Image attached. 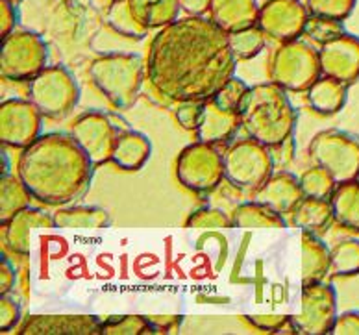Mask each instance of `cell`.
Listing matches in <instances>:
<instances>
[{"label": "cell", "instance_id": "obj_1", "mask_svg": "<svg viewBox=\"0 0 359 335\" xmlns=\"http://www.w3.org/2000/svg\"><path fill=\"white\" fill-rule=\"evenodd\" d=\"M230 34L213 19L185 15L159 28L147 56V80L172 102L208 100L236 74Z\"/></svg>", "mask_w": 359, "mask_h": 335}, {"label": "cell", "instance_id": "obj_2", "mask_svg": "<svg viewBox=\"0 0 359 335\" xmlns=\"http://www.w3.org/2000/svg\"><path fill=\"white\" fill-rule=\"evenodd\" d=\"M93 163L72 135H39L22 149L17 163L19 178L32 196L45 206H67L88 193Z\"/></svg>", "mask_w": 359, "mask_h": 335}, {"label": "cell", "instance_id": "obj_3", "mask_svg": "<svg viewBox=\"0 0 359 335\" xmlns=\"http://www.w3.org/2000/svg\"><path fill=\"white\" fill-rule=\"evenodd\" d=\"M239 115L241 128L248 137L269 149L282 146L291 139L297 126V109L289 100L287 91L274 82L252 86L245 95Z\"/></svg>", "mask_w": 359, "mask_h": 335}, {"label": "cell", "instance_id": "obj_4", "mask_svg": "<svg viewBox=\"0 0 359 335\" xmlns=\"http://www.w3.org/2000/svg\"><path fill=\"white\" fill-rule=\"evenodd\" d=\"M89 78L115 108L128 109L139 98L147 80V60L126 52L104 54L91 63Z\"/></svg>", "mask_w": 359, "mask_h": 335}, {"label": "cell", "instance_id": "obj_5", "mask_svg": "<svg viewBox=\"0 0 359 335\" xmlns=\"http://www.w3.org/2000/svg\"><path fill=\"white\" fill-rule=\"evenodd\" d=\"M28 98L36 104L43 117L60 121L76 108L80 88L67 67L46 65L28 82Z\"/></svg>", "mask_w": 359, "mask_h": 335}, {"label": "cell", "instance_id": "obj_6", "mask_svg": "<svg viewBox=\"0 0 359 335\" xmlns=\"http://www.w3.org/2000/svg\"><path fill=\"white\" fill-rule=\"evenodd\" d=\"M323 74L318 50L300 39L282 43L272 54L271 80L291 93L308 91Z\"/></svg>", "mask_w": 359, "mask_h": 335}, {"label": "cell", "instance_id": "obj_7", "mask_svg": "<svg viewBox=\"0 0 359 335\" xmlns=\"http://www.w3.org/2000/svg\"><path fill=\"white\" fill-rule=\"evenodd\" d=\"M272 169L271 149L252 137L237 139L224 152V180L241 191H257L272 176Z\"/></svg>", "mask_w": 359, "mask_h": 335}, {"label": "cell", "instance_id": "obj_8", "mask_svg": "<svg viewBox=\"0 0 359 335\" xmlns=\"http://www.w3.org/2000/svg\"><path fill=\"white\" fill-rule=\"evenodd\" d=\"M46 60L48 48L36 32L17 30L2 39L0 74L4 80L30 82L46 67Z\"/></svg>", "mask_w": 359, "mask_h": 335}, {"label": "cell", "instance_id": "obj_9", "mask_svg": "<svg viewBox=\"0 0 359 335\" xmlns=\"http://www.w3.org/2000/svg\"><path fill=\"white\" fill-rule=\"evenodd\" d=\"M124 130H130V126L118 115L86 111L74 119L71 135L86 152L93 167H100L111 161L115 143Z\"/></svg>", "mask_w": 359, "mask_h": 335}, {"label": "cell", "instance_id": "obj_10", "mask_svg": "<svg viewBox=\"0 0 359 335\" xmlns=\"http://www.w3.org/2000/svg\"><path fill=\"white\" fill-rule=\"evenodd\" d=\"M309 158L337 184L359 178V137L343 130H323L309 143Z\"/></svg>", "mask_w": 359, "mask_h": 335}, {"label": "cell", "instance_id": "obj_11", "mask_svg": "<svg viewBox=\"0 0 359 335\" xmlns=\"http://www.w3.org/2000/svg\"><path fill=\"white\" fill-rule=\"evenodd\" d=\"M176 178L193 193L213 191L224 180V154L215 144L202 141L187 144L176 160Z\"/></svg>", "mask_w": 359, "mask_h": 335}, {"label": "cell", "instance_id": "obj_12", "mask_svg": "<svg viewBox=\"0 0 359 335\" xmlns=\"http://www.w3.org/2000/svg\"><path fill=\"white\" fill-rule=\"evenodd\" d=\"M337 320V293L330 284H302L300 311L292 317L298 335H328Z\"/></svg>", "mask_w": 359, "mask_h": 335}, {"label": "cell", "instance_id": "obj_13", "mask_svg": "<svg viewBox=\"0 0 359 335\" xmlns=\"http://www.w3.org/2000/svg\"><path fill=\"white\" fill-rule=\"evenodd\" d=\"M43 115L36 104L10 98L0 106V141L10 149H26L41 135Z\"/></svg>", "mask_w": 359, "mask_h": 335}, {"label": "cell", "instance_id": "obj_14", "mask_svg": "<svg viewBox=\"0 0 359 335\" xmlns=\"http://www.w3.org/2000/svg\"><path fill=\"white\" fill-rule=\"evenodd\" d=\"M309 11L300 0H267L259 8L257 26L280 43L292 41L304 34Z\"/></svg>", "mask_w": 359, "mask_h": 335}, {"label": "cell", "instance_id": "obj_15", "mask_svg": "<svg viewBox=\"0 0 359 335\" xmlns=\"http://www.w3.org/2000/svg\"><path fill=\"white\" fill-rule=\"evenodd\" d=\"M318 57L324 76L337 78L346 86L359 80V37L344 32L334 41L323 45Z\"/></svg>", "mask_w": 359, "mask_h": 335}, {"label": "cell", "instance_id": "obj_16", "mask_svg": "<svg viewBox=\"0 0 359 335\" xmlns=\"http://www.w3.org/2000/svg\"><path fill=\"white\" fill-rule=\"evenodd\" d=\"M97 315H30L19 328L21 335H93L100 334Z\"/></svg>", "mask_w": 359, "mask_h": 335}, {"label": "cell", "instance_id": "obj_17", "mask_svg": "<svg viewBox=\"0 0 359 335\" xmlns=\"http://www.w3.org/2000/svg\"><path fill=\"white\" fill-rule=\"evenodd\" d=\"M37 228L39 230L54 228L52 215L43 210H37V207H25L2 224V247L8 248L11 254H15L19 258H28L30 256V235Z\"/></svg>", "mask_w": 359, "mask_h": 335}, {"label": "cell", "instance_id": "obj_18", "mask_svg": "<svg viewBox=\"0 0 359 335\" xmlns=\"http://www.w3.org/2000/svg\"><path fill=\"white\" fill-rule=\"evenodd\" d=\"M239 128H241L239 111H226L213 98L204 100L201 123H198V128L195 130L196 139L217 146V144L231 139Z\"/></svg>", "mask_w": 359, "mask_h": 335}, {"label": "cell", "instance_id": "obj_19", "mask_svg": "<svg viewBox=\"0 0 359 335\" xmlns=\"http://www.w3.org/2000/svg\"><path fill=\"white\" fill-rule=\"evenodd\" d=\"M254 198L282 215L291 213L304 198L300 178L291 172H276L257 189Z\"/></svg>", "mask_w": 359, "mask_h": 335}, {"label": "cell", "instance_id": "obj_20", "mask_svg": "<svg viewBox=\"0 0 359 335\" xmlns=\"http://www.w3.org/2000/svg\"><path fill=\"white\" fill-rule=\"evenodd\" d=\"M259 8L262 6H257V0H213L210 17L222 30L230 34L248 26H256Z\"/></svg>", "mask_w": 359, "mask_h": 335}, {"label": "cell", "instance_id": "obj_21", "mask_svg": "<svg viewBox=\"0 0 359 335\" xmlns=\"http://www.w3.org/2000/svg\"><path fill=\"white\" fill-rule=\"evenodd\" d=\"M300 256H302V265H300L302 284L323 282L332 267V248L326 247L320 235L302 232Z\"/></svg>", "mask_w": 359, "mask_h": 335}, {"label": "cell", "instance_id": "obj_22", "mask_svg": "<svg viewBox=\"0 0 359 335\" xmlns=\"http://www.w3.org/2000/svg\"><path fill=\"white\" fill-rule=\"evenodd\" d=\"M348 88L337 78L332 76H318L313 82V86L306 91L309 108L313 109L315 114L324 115H335L344 108L346 97H348Z\"/></svg>", "mask_w": 359, "mask_h": 335}, {"label": "cell", "instance_id": "obj_23", "mask_svg": "<svg viewBox=\"0 0 359 335\" xmlns=\"http://www.w3.org/2000/svg\"><path fill=\"white\" fill-rule=\"evenodd\" d=\"M291 217L294 226L315 235H323L335 221L330 198H315V196H304L291 212Z\"/></svg>", "mask_w": 359, "mask_h": 335}, {"label": "cell", "instance_id": "obj_24", "mask_svg": "<svg viewBox=\"0 0 359 335\" xmlns=\"http://www.w3.org/2000/svg\"><path fill=\"white\" fill-rule=\"evenodd\" d=\"M150 152H152V144L149 137L130 128L118 135L115 149H113L111 161L118 169L139 170L149 161Z\"/></svg>", "mask_w": 359, "mask_h": 335}, {"label": "cell", "instance_id": "obj_25", "mask_svg": "<svg viewBox=\"0 0 359 335\" xmlns=\"http://www.w3.org/2000/svg\"><path fill=\"white\" fill-rule=\"evenodd\" d=\"M130 13L147 30H159L178 19L180 0H126Z\"/></svg>", "mask_w": 359, "mask_h": 335}, {"label": "cell", "instance_id": "obj_26", "mask_svg": "<svg viewBox=\"0 0 359 335\" xmlns=\"http://www.w3.org/2000/svg\"><path fill=\"white\" fill-rule=\"evenodd\" d=\"M54 228L60 230H104L109 226V213L98 206H67L60 207L52 215Z\"/></svg>", "mask_w": 359, "mask_h": 335}, {"label": "cell", "instance_id": "obj_27", "mask_svg": "<svg viewBox=\"0 0 359 335\" xmlns=\"http://www.w3.org/2000/svg\"><path fill=\"white\" fill-rule=\"evenodd\" d=\"M233 228L239 230H283L287 222L283 221L282 213L262 202H243L231 212Z\"/></svg>", "mask_w": 359, "mask_h": 335}, {"label": "cell", "instance_id": "obj_28", "mask_svg": "<svg viewBox=\"0 0 359 335\" xmlns=\"http://www.w3.org/2000/svg\"><path fill=\"white\" fill-rule=\"evenodd\" d=\"M330 202L339 226L359 233V178L337 184Z\"/></svg>", "mask_w": 359, "mask_h": 335}, {"label": "cell", "instance_id": "obj_29", "mask_svg": "<svg viewBox=\"0 0 359 335\" xmlns=\"http://www.w3.org/2000/svg\"><path fill=\"white\" fill-rule=\"evenodd\" d=\"M34 198L21 178L4 172L0 178V224H4L21 210L30 206Z\"/></svg>", "mask_w": 359, "mask_h": 335}, {"label": "cell", "instance_id": "obj_30", "mask_svg": "<svg viewBox=\"0 0 359 335\" xmlns=\"http://www.w3.org/2000/svg\"><path fill=\"white\" fill-rule=\"evenodd\" d=\"M330 273L341 278L358 276L359 274V241L343 239L332 248V267Z\"/></svg>", "mask_w": 359, "mask_h": 335}, {"label": "cell", "instance_id": "obj_31", "mask_svg": "<svg viewBox=\"0 0 359 335\" xmlns=\"http://www.w3.org/2000/svg\"><path fill=\"white\" fill-rule=\"evenodd\" d=\"M230 47L237 60H252L265 47V34L259 26H248L243 30L230 32Z\"/></svg>", "mask_w": 359, "mask_h": 335}, {"label": "cell", "instance_id": "obj_32", "mask_svg": "<svg viewBox=\"0 0 359 335\" xmlns=\"http://www.w3.org/2000/svg\"><path fill=\"white\" fill-rule=\"evenodd\" d=\"M108 22L113 30L124 37H132V39H143L149 30L143 28L130 13L126 0H111L108 10Z\"/></svg>", "mask_w": 359, "mask_h": 335}, {"label": "cell", "instance_id": "obj_33", "mask_svg": "<svg viewBox=\"0 0 359 335\" xmlns=\"http://www.w3.org/2000/svg\"><path fill=\"white\" fill-rule=\"evenodd\" d=\"M102 335H141L154 334L149 317L143 315H113L102 320L100 324Z\"/></svg>", "mask_w": 359, "mask_h": 335}, {"label": "cell", "instance_id": "obj_34", "mask_svg": "<svg viewBox=\"0 0 359 335\" xmlns=\"http://www.w3.org/2000/svg\"><path fill=\"white\" fill-rule=\"evenodd\" d=\"M304 196H315V198H330L334 193L337 182L328 170L320 165H313L300 176Z\"/></svg>", "mask_w": 359, "mask_h": 335}, {"label": "cell", "instance_id": "obj_35", "mask_svg": "<svg viewBox=\"0 0 359 335\" xmlns=\"http://www.w3.org/2000/svg\"><path fill=\"white\" fill-rule=\"evenodd\" d=\"M341 34H344L341 21L320 15H309L308 21H306V28H304V36H308L311 41L320 45V47L334 41L335 37H339Z\"/></svg>", "mask_w": 359, "mask_h": 335}, {"label": "cell", "instance_id": "obj_36", "mask_svg": "<svg viewBox=\"0 0 359 335\" xmlns=\"http://www.w3.org/2000/svg\"><path fill=\"white\" fill-rule=\"evenodd\" d=\"M185 226L193 230H226L233 226V221L228 213L219 207H201L189 215Z\"/></svg>", "mask_w": 359, "mask_h": 335}, {"label": "cell", "instance_id": "obj_37", "mask_svg": "<svg viewBox=\"0 0 359 335\" xmlns=\"http://www.w3.org/2000/svg\"><path fill=\"white\" fill-rule=\"evenodd\" d=\"M309 15L330 17L344 21L346 17L352 15L355 8V0H306Z\"/></svg>", "mask_w": 359, "mask_h": 335}, {"label": "cell", "instance_id": "obj_38", "mask_svg": "<svg viewBox=\"0 0 359 335\" xmlns=\"http://www.w3.org/2000/svg\"><path fill=\"white\" fill-rule=\"evenodd\" d=\"M248 89L250 88H248L247 83L243 82L241 78L231 76L230 80H228V82H226L224 86L217 91L213 100H215L222 109H226V111H239Z\"/></svg>", "mask_w": 359, "mask_h": 335}, {"label": "cell", "instance_id": "obj_39", "mask_svg": "<svg viewBox=\"0 0 359 335\" xmlns=\"http://www.w3.org/2000/svg\"><path fill=\"white\" fill-rule=\"evenodd\" d=\"M245 319L254 328L267 334H297L292 317L289 315H247Z\"/></svg>", "mask_w": 359, "mask_h": 335}, {"label": "cell", "instance_id": "obj_40", "mask_svg": "<svg viewBox=\"0 0 359 335\" xmlns=\"http://www.w3.org/2000/svg\"><path fill=\"white\" fill-rule=\"evenodd\" d=\"M202 109H204V100H185V102H178L176 106V121L184 130L195 132L201 123Z\"/></svg>", "mask_w": 359, "mask_h": 335}, {"label": "cell", "instance_id": "obj_41", "mask_svg": "<svg viewBox=\"0 0 359 335\" xmlns=\"http://www.w3.org/2000/svg\"><path fill=\"white\" fill-rule=\"evenodd\" d=\"M21 320V306L11 299L10 294L0 296V331L8 334Z\"/></svg>", "mask_w": 359, "mask_h": 335}, {"label": "cell", "instance_id": "obj_42", "mask_svg": "<svg viewBox=\"0 0 359 335\" xmlns=\"http://www.w3.org/2000/svg\"><path fill=\"white\" fill-rule=\"evenodd\" d=\"M332 335H359V311H344L337 315Z\"/></svg>", "mask_w": 359, "mask_h": 335}, {"label": "cell", "instance_id": "obj_43", "mask_svg": "<svg viewBox=\"0 0 359 335\" xmlns=\"http://www.w3.org/2000/svg\"><path fill=\"white\" fill-rule=\"evenodd\" d=\"M149 320L154 334H178L182 324L180 315H149Z\"/></svg>", "mask_w": 359, "mask_h": 335}, {"label": "cell", "instance_id": "obj_44", "mask_svg": "<svg viewBox=\"0 0 359 335\" xmlns=\"http://www.w3.org/2000/svg\"><path fill=\"white\" fill-rule=\"evenodd\" d=\"M17 13L11 0H0V37L4 39L10 36L11 32H15Z\"/></svg>", "mask_w": 359, "mask_h": 335}, {"label": "cell", "instance_id": "obj_45", "mask_svg": "<svg viewBox=\"0 0 359 335\" xmlns=\"http://www.w3.org/2000/svg\"><path fill=\"white\" fill-rule=\"evenodd\" d=\"M15 268H13L10 259L6 258V254L2 252V256H0V296L11 293V289L15 285Z\"/></svg>", "mask_w": 359, "mask_h": 335}, {"label": "cell", "instance_id": "obj_46", "mask_svg": "<svg viewBox=\"0 0 359 335\" xmlns=\"http://www.w3.org/2000/svg\"><path fill=\"white\" fill-rule=\"evenodd\" d=\"M213 0H180V8L185 15H204L211 8Z\"/></svg>", "mask_w": 359, "mask_h": 335}, {"label": "cell", "instance_id": "obj_47", "mask_svg": "<svg viewBox=\"0 0 359 335\" xmlns=\"http://www.w3.org/2000/svg\"><path fill=\"white\" fill-rule=\"evenodd\" d=\"M11 2H15V0H11Z\"/></svg>", "mask_w": 359, "mask_h": 335}]
</instances>
